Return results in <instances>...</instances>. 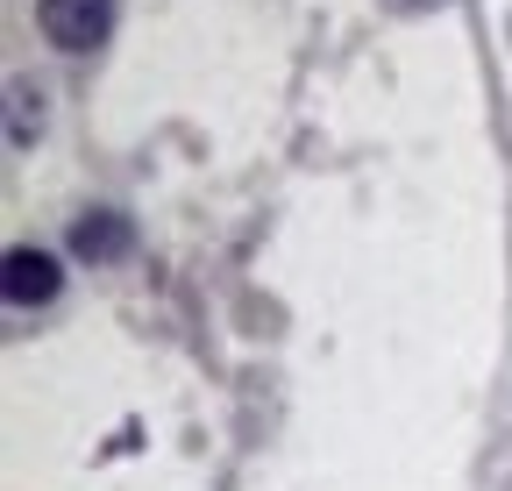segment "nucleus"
Returning a JSON list of instances; mask_svg holds the SVG:
<instances>
[{
  "mask_svg": "<svg viewBox=\"0 0 512 491\" xmlns=\"http://www.w3.org/2000/svg\"><path fill=\"white\" fill-rule=\"evenodd\" d=\"M128 242H136V228L114 207H93V214L72 221V257L79 264H114V257H128Z\"/></svg>",
  "mask_w": 512,
  "mask_h": 491,
  "instance_id": "nucleus-3",
  "label": "nucleus"
},
{
  "mask_svg": "<svg viewBox=\"0 0 512 491\" xmlns=\"http://www.w3.org/2000/svg\"><path fill=\"white\" fill-rule=\"evenodd\" d=\"M64 285L57 257L50 250H8V264H0V292H8V306H50Z\"/></svg>",
  "mask_w": 512,
  "mask_h": 491,
  "instance_id": "nucleus-2",
  "label": "nucleus"
},
{
  "mask_svg": "<svg viewBox=\"0 0 512 491\" xmlns=\"http://www.w3.org/2000/svg\"><path fill=\"white\" fill-rule=\"evenodd\" d=\"M36 29L57 50H93L114 29V0H36Z\"/></svg>",
  "mask_w": 512,
  "mask_h": 491,
  "instance_id": "nucleus-1",
  "label": "nucleus"
}]
</instances>
